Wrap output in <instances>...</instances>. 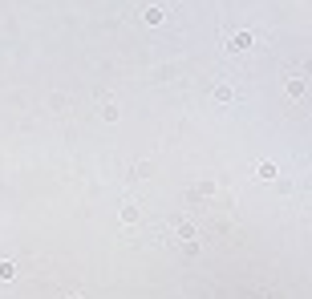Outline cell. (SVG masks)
Wrapping results in <instances>:
<instances>
[{"mask_svg":"<svg viewBox=\"0 0 312 299\" xmlns=\"http://www.w3.org/2000/svg\"><path fill=\"white\" fill-rule=\"evenodd\" d=\"M251 45V32H235V37H231V49H247Z\"/></svg>","mask_w":312,"mask_h":299,"instance_id":"7a4b0ae2","label":"cell"},{"mask_svg":"<svg viewBox=\"0 0 312 299\" xmlns=\"http://www.w3.org/2000/svg\"><path fill=\"white\" fill-rule=\"evenodd\" d=\"M231 97H235V89H231V85H215V101H223V105H227Z\"/></svg>","mask_w":312,"mask_h":299,"instance_id":"6da1fadb","label":"cell"},{"mask_svg":"<svg viewBox=\"0 0 312 299\" xmlns=\"http://www.w3.org/2000/svg\"><path fill=\"white\" fill-rule=\"evenodd\" d=\"M304 89H308V85L300 81V77H296V81H288V93H292V97H304Z\"/></svg>","mask_w":312,"mask_h":299,"instance_id":"277c9868","label":"cell"},{"mask_svg":"<svg viewBox=\"0 0 312 299\" xmlns=\"http://www.w3.org/2000/svg\"><path fill=\"white\" fill-rule=\"evenodd\" d=\"M13 275H16V271H13V263H0V279H13Z\"/></svg>","mask_w":312,"mask_h":299,"instance_id":"ba28073f","label":"cell"},{"mask_svg":"<svg viewBox=\"0 0 312 299\" xmlns=\"http://www.w3.org/2000/svg\"><path fill=\"white\" fill-rule=\"evenodd\" d=\"M134 218H138V206L126 202V206H122V223H134Z\"/></svg>","mask_w":312,"mask_h":299,"instance_id":"5b68a950","label":"cell"},{"mask_svg":"<svg viewBox=\"0 0 312 299\" xmlns=\"http://www.w3.org/2000/svg\"><path fill=\"white\" fill-rule=\"evenodd\" d=\"M256 174H260V178H276V166H272V162H260Z\"/></svg>","mask_w":312,"mask_h":299,"instance_id":"52a82bcc","label":"cell"},{"mask_svg":"<svg viewBox=\"0 0 312 299\" xmlns=\"http://www.w3.org/2000/svg\"><path fill=\"white\" fill-rule=\"evenodd\" d=\"M101 118H106V121H118V105H114V101H106V105H101Z\"/></svg>","mask_w":312,"mask_h":299,"instance_id":"3957f363","label":"cell"},{"mask_svg":"<svg viewBox=\"0 0 312 299\" xmlns=\"http://www.w3.org/2000/svg\"><path fill=\"white\" fill-rule=\"evenodd\" d=\"M146 25H163V8H146Z\"/></svg>","mask_w":312,"mask_h":299,"instance_id":"8992f818","label":"cell"}]
</instances>
